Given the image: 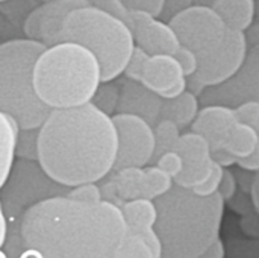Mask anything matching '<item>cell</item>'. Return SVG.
Masks as SVG:
<instances>
[{"instance_id":"484cf974","label":"cell","mask_w":259,"mask_h":258,"mask_svg":"<svg viewBox=\"0 0 259 258\" xmlns=\"http://www.w3.org/2000/svg\"><path fill=\"white\" fill-rule=\"evenodd\" d=\"M15 158H38V128H18L15 141Z\"/></svg>"},{"instance_id":"1f68e13d","label":"cell","mask_w":259,"mask_h":258,"mask_svg":"<svg viewBox=\"0 0 259 258\" xmlns=\"http://www.w3.org/2000/svg\"><path fill=\"white\" fill-rule=\"evenodd\" d=\"M152 164L158 166L159 169H162L167 175H170L173 179L181 173L182 170V158L178 152L175 151H167L164 154H161Z\"/></svg>"},{"instance_id":"83f0119b","label":"cell","mask_w":259,"mask_h":258,"mask_svg":"<svg viewBox=\"0 0 259 258\" xmlns=\"http://www.w3.org/2000/svg\"><path fill=\"white\" fill-rule=\"evenodd\" d=\"M235 120L259 131V100H247L232 108Z\"/></svg>"},{"instance_id":"d6986e66","label":"cell","mask_w":259,"mask_h":258,"mask_svg":"<svg viewBox=\"0 0 259 258\" xmlns=\"http://www.w3.org/2000/svg\"><path fill=\"white\" fill-rule=\"evenodd\" d=\"M199 108H200L199 97L185 90L176 97L162 99L161 119L171 120L182 131V129H187L193 123Z\"/></svg>"},{"instance_id":"4316f807","label":"cell","mask_w":259,"mask_h":258,"mask_svg":"<svg viewBox=\"0 0 259 258\" xmlns=\"http://www.w3.org/2000/svg\"><path fill=\"white\" fill-rule=\"evenodd\" d=\"M146 173H147V182H149V198L152 201H155L156 198H159L161 195H164L165 192H168L171 189L173 178L170 175H167L162 169H159L155 164H147L144 166Z\"/></svg>"},{"instance_id":"44dd1931","label":"cell","mask_w":259,"mask_h":258,"mask_svg":"<svg viewBox=\"0 0 259 258\" xmlns=\"http://www.w3.org/2000/svg\"><path fill=\"white\" fill-rule=\"evenodd\" d=\"M222 148L229 152L235 160L247 157L259 148V131L249 125L235 122L231 126Z\"/></svg>"},{"instance_id":"30bf717a","label":"cell","mask_w":259,"mask_h":258,"mask_svg":"<svg viewBox=\"0 0 259 258\" xmlns=\"http://www.w3.org/2000/svg\"><path fill=\"white\" fill-rule=\"evenodd\" d=\"M247 100H259V47H249L243 65L226 81L205 87L200 105L235 108Z\"/></svg>"},{"instance_id":"603a6c76","label":"cell","mask_w":259,"mask_h":258,"mask_svg":"<svg viewBox=\"0 0 259 258\" xmlns=\"http://www.w3.org/2000/svg\"><path fill=\"white\" fill-rule=\"evenodd\" d=\"M153 135H155V151H153V158L152 163L164 152L173 151L179 135L181 129L168 119H159L156 125L153 126ZM150 163V164H152Z\"/></svg>"},{"instance_id":"ac0fdd59","label":"cell","mask_w":259,"mask_h":258,"mask_svg":"<svg viewBox=\"0 0 259 258\" xmlns=\"http://www.w3.org/2000/svg\"><path fill=\"white\" fill-rule=\"evenodd\" d=\"M211 8L226 27L244 32L256 18V0H214Z\"/></svg>"},{"instance_id":"bcb514c9","label":"cell","mask_w":259,"mask_h":258,"mask_svg":"<svg viewBox=\"0 0 259 258\" xmlns=\"http://www.w3.org/2000/svg\"><path fill=\"white\" fill-rule=\"evenodd\" d=\"M39 3H42V2H52V0H38Z\"/></svg>"},{"instance_id":"7dc6e473","label":"cell","mask_w":259,"mask_h":258,"mask_svg":"<svg viewBox=\"0 0 259 258\" xmlns=\"http://www.w3.org/2000/svg\"><path fill=\"white\" fill-rule=\"evenodd\" d=\"M2 2H6V0H0V3H2Z\"/></svg>"},{"instance_id":"f35d334b","label":"cell","mask_w":259,"mask_h":258,"mask_svg":"<svg viewBox=\"0 0 259 258\" xmlns=\"http://www.w3.org/2000/svg\"><path fill=\"white\" fill-rule=\"evenodd\" d=\"M226 255V246H225V243H223V240L219 237V239H215L208 248H206V251L203 252V255L202 257L205 258H223Z\"/></svg>"},{"instance_id":"f546056e","label":"cell","mask_w":259,"mask_h":258,"mask_svg":"<svg viewBox=\"0 0 259 258\" xmlns=\"http://www.w3.org/2000/svg\"><path fill=\"white\" fill-rule=\"evenodd\" d=\"M67 195L76 201L88 202V204H96V202L102 201V192H100V186L97 182L77 184V186L71 187Z\"/></svg>"},{"instance_id":"7402d4cb","label":"cell","mask_w":259,"mask_h":258,"mask_svg":"<svg viewBox=\"0 0 259 258\" xmlns=\"http://www.w3.org/2000/svg\"><path fill=\"white\" fill-rule=\"evenodd\" d=\"M18 125L6 113L0 111V187L8 178V173L15 160V141Z\"/></svg>"},{"instance_id":"c3c4849f","label":"cell","mask_w":259,"mask_h":258,"mask_svg":"<svg viewBox=\"0 0 259 258\" xmlns=\"http://www.w3.org/2000/svg\"><path fill=\"white\" fill-rule=\"evenodd\" d=\"M0 43H2V41H0Z\"/></svg>"},{"instance_id":"5bb4252c","label":"cell","mask_w":259,"mask_h":258,"mask_svg":"<svg viewBox=\"0 0 259 258\" xmlns=\"http://www.w3.org/2000/svg\"><path fill=\"white\" fill-rule=\"evenodd\" d=\"M173 151L182 158V170L173 182L185 189H194L211 170L212 158L208 141L200 134L190 131L179 135Z\"/></svg>"},{"instance_id":"2e32d148","label":"cell","mask_w":259,"mask_h":258,"mask_svg":"<svg viewBox=\"0 0 259 258\" xmlns=\"http://www.w3.org/2000/svg\"><path fill=\"white\" fill-rule=\"evenodd\" d=\"M161 105L162 99L146 88L141 82L126 78L120 82V96L115 113L135 114L155 126L161 119Z\"/></svg>"},{"instance_id":"7a4b0ae2","label":"cell","mask_w":259,"mask_h":258,"mask_svg":"<svg viewBox=\"0 0 259 258\" xmlns=\"http://www.w3.org/2000/svg\"><path fill=\"white\" fill-rule=\"evenodd\" d=\"M115 157L117 132L112 117L91 102L50 109L38 128L36 161L62 186L102 181L112 170Z\"/></svg>"},{"instance_id":"e0dca14e","label":"cell","mask_w":259,"mask_h":258,"mask_svg":"<svg viewBox=\"0 0 259 258\" xmlns=\"http://www.w3.org/2000/svg\"><path fill=\"white\" fill-rule=\"evenodd\" d=\"M235 122L232 108L223 105H203L199 108L190 128L208 141L212 152L223 146V141Z\"/></svg>"},{"instance_id":"f6af8a7d","label":"cell","mask_w":259,"mask_h":258,"mask_svg":"<svg viewBox=\"0 0 259 258\" xmlns=\"http://www.w3.org/2000/svg\"><path fill=\"white\" fill-rule=\"evenodd\" d=\"M5 257H6V254H5L3 248H0V258H5Z\"/></svg>"},{"instance_id":"6da1fadb","label":"cell","mask_w":259,"mask_h":258,"mask_svg":"<svg viewBox=\"0 0 259 258\" xmlns=\"http://www.w3.org/2000/svg\"><path fill=\"white\" fill-rule=\"evenodd\" d=\"M124 234L120 207L105 199L88 204L52 196L32 205L21 220L26 245L47 258H112Z\"/></svg>"},{"instance_id":"52a82bcc","label":"cell","mask_w":259,"mask_h":258,"mask_svg":"<svg viewBox=\"0 0 259 258\" xmlns=\"http://www.w3.org/2000/svg\"><path fill=\"white\" fill-rule=\"evenodd\" d=\"M70 189L52 179L36 160H14L8 178L0 187V204L8 227L2 246L6 257L20 258L27 248L21 236L24 213L47 198L67 195Z\"/></svg>"},{"instance_id":"e575fe53","label":"cell","mask_w":259,"mask_h":258,"mask_svg":"<svg viewBox=\"0 0 259 258\" xmlns=\"http://www.w3.org/2000/svg\"><path fill=\"white\" fill-rule=\"evenodd\" d=\"M129 11H143L150 15L159 17L164 0H121Z\"/></svg>"},{"instance_id":"4dcf8cb0","label":"cell","mask_w":259,"mask_h":258,"mask_svg":"<svg viewBox=\"0 0 259 258\" xmlns=\"http://www.w3.org/2000/svg\"><path fill=\"white\" fill-rule=\"evenodd\" d=\"M147 58H149V55L141 47L135 46L121 75H124L126 79L140 81V76H141V71H143V67H144V62H146Z\"/></svg>"},{"instance_id":"836d02e7","label":"cell","mask_w":259,"mask_h":258,"mask_svg":"<svg viewBox=\"0 0 259 258\" xmlns=\"http://www.w3.org/2000/svg\"><path fill=\"white\" fill-rule=\"evenodd\" d=\"M173 56L179 62V65H181L185 76H191V75L196 73V70H197V55L193 50H190V49H187L184 46H179V49L175 52Z\"/></svg>"},{"instance_id":"d590c367","label":"cell","mask_w":259,"mask_h":258,"mask_svg":"<svg viewBox=\"0 0 259 258\" xmlns=\"http://www.w3.org/2000/svg\"><path fill=\"white\" fill-rule=\"evenodd\" d=\"M237 192H238V179L235 178V175L228 167H223V175H222V181L219 186V193L222 195L225 202H228Z\"/></svg>"},{"instance_id":"cb8c5ba5","label":"cell","mask_w":259,"mask_h":258,"mask_svg":"<svg viewBox=\"0 0 259 258\" xmlns=\"http://www.w3.org/2000/svg\"><path fill=\"white\" fill-rule=\"evenodd\" d=\"M118 96H120V82H117V79L102 81L99 84L97 90L94 91L90 102L96 108L103 111L105 114L112 116L115 113V109H117Z\"/></svg>"},{"instance_id":"f1b7e54d","label":"cell","mask_w":259,"mask_h":258,"mask_svg":"<svg viewBox=\"0 0 259 258\" xmlns=\"http://www.w3.org/2000/svg\"><path fill=\"white\" fill-rule=\"evenodd\" d=\"M222 175H223V166H220L219 163H215L212 160L211 170H209L208 176L199 186H196L191 190L194 193L200 195V196H209V195L219 192V186H220V181H222Z\"/></svg>"},{"instance_id":"8992f818","label":"cell","mask_w":259,"mask_h":258,"mask_svg":"<svg viewBox=\"0 0 259 258\" xmlns=\"http://www.w3.org/2000/svg\"><path fill=\"white\" fill-rule=\"evenodd\" d=\"M62 36L64 41L87 47L97 58L102 81L118 79L135 47L129 26L93 5L73 9L65 17Z\"/></svg>"},{"instance_id":"74e56055","label":"cell","mask_w":259,"mask_h":258,"mask_svg":"<svg viewBox=\"0 0 259 258\" xmlns=\"http://www.w3.org/2000/svg\"><path fill=\"white\" fill-rule=\"evenodd\" d=\"M235 164L243 169V170H247V172H258L259 170V148L255 149L252 154H249L247 157H243V158H237L235 160Z\"/></svg>"},{"instance_id":"8fae6325","label":"cell","mask_w":259,"mask_h":258,"mask_svg":"<svg viewBox=\"0 0 259 258\" xmlns=\"http://www.w3.org/2000/svg\"><path fill=\"white\" fill-rule=\"evenodd\" d=\"M247 50L244 32L228 27L222 44L197 56V70L194 76L205 87L220 84L238 71L246 59Z\"/></svg>"},{"instance_id":"9c48e42d","label":"cell","mask_w":259,"mask_h":258,"mask_svg":"<svg viewBox=\"0 0 259 258\" xmlns=\"http://www.w3.org/2000/svg\"><path fill=\"white\" fill-rule=\"evenodd\" d=\"M111 117L117 132V157L112 170L150 164L155 151L153 126L135 114L115 113Z\"/></svg>"},{"instance_id":"9a60e30c","label":"cell","mask_w":259,"mask_h":258,"mask_svg":"<svg viewBox=\"0 0 259 258\" xmlns=\"http://www.w3.org/2000/svg\"><path fill=\"white\" fill-rule=\"evenodd\" d=\"M146 88L161 99L179 96L187 88L185 75L173 55H149L144 62L140 81Z\"/></svg>"},{"instance_id":"ffe728a7","label":"cell","mask_w":259,"mask_h":258,"mask_svg":"<svg viewBox=\"0 0 259 258\" xmlns=\"http://www.w3.org/2000/svg\"><path fill=\"white\" fill-rule=\"evenodd\" d=\"M120 211L123 214L126 230L129 231H146L155 227L156 222V207L152 199L137 198L126 201Z\"/></svg>"},{"instance_id":"7bdbcfd3","label":"cell","mask_w":259,"mask_h":258,"mask_svg":"<svg viewBox=\"0 0 259 258\" xmlns=\"http://www.w3.org/2000/svg\"><path fill=\"white\" fill-rule=\"evenodd\" d=\"M27 257L42 258V255H41V252H39L38 249H35V248H32V246H27V248L21 252L20 258H27Z\"/></svg>"},{"instance_id":"4fadbf2b","label":"cell","mask_w":259,"mask_h":258,"mask_svg":"<svg viewBox=\"0 0 259 258\" xmlns=\"http://www.w3.org/2000/svg\"><path fill=\"white\" fill-rule=\"evenodd\" d=\"M129 29L135 46L141 47L147 55H175L179 41L171 26L159 17L143 11H131Z\"/></svg>"},{"instance_id":"d4e9b609","label":"cell","mask_w":259,"mask_h":258,"mask_svg":"<svg viewBox=\"0 0 259 258\" xmlns=\"http://www.w3.org/2000/svg\"><path fill=\"white\" fill-rule=\"evenodd\" d=\"M114 258H155V254L144 236L126 230L123 242Z\"/></svg>"},{"instance_id":"5b68a950","label":"cell","mask_w":259,"mask_h":258,"mask_svg":"<svg viewBox=\"0 0 259 258\" xmlns=\"http://www.w3.org/2000/svg\"><path fill=\"white\" fill-rule=\"evenodd\" d=\"M46 46L30 38L0 43V111L18 128H39L50 108L36 96L32 81L35 59Z\"/></svg>"},{"instance_id":"7c38bea8","label":"cell","mask_w":259,"mask_h":258,"mask_svg":"<svg viewBox=\"0 0 259 258\" xmlns=\"http://www.w3.org/2000/svg\"><path fill=\"white\" fill-rule=\"evenodd\" d=\"M90 5V0H52L38 3L24 18L21 30L26 38L36 40L46 47L64 41L62 27L65 17L77 8Z\"/></svg>"},{"instance_id":"3957f363","label":"cell","mask_w":259,"mask_h":258,"mask_svg":"<svg viewBox=\"0 0 259 258\" xmlns=\"http://www.w3.org/2000/svg\"><path fill=\"white\" fill-rule=\"evenodd\" d=\"M155 231L161 240L162 257L197 258L220 237L225 199L219 192L200 196L191 189L173 184L156 198Z\"/></svg>"},{"instance_id":"ee69618b","label":"cell","mask_w":259,"mask_h":258,"mask_svg":"<svg viewBox=\"0 0 259 258\" xmlns=\"http://www.w3.org/2000/svg\"><path fill=\"white\" fill-rule=\"evenodd\" d=\"M212 2H214V0H194V3H199V5H208V6H211V5H212Z\"/></svg>"},{"instance_id":"ab89813d","label":"cell","mask_w":259,"mask_h":258,"mask_svg":"<svg viewBox=\"0 0 259 258\" xmlns=\"http://www.w3.org/2000/svg\"><path fill=\"white\" fill-rule=\"evenodd\" d=\"M244 36H246L247 47H259V26L256 18H255L253 23L244 30Z\"/></svg>"},{"instance_id":"b9f144b4","label":"cell","mask_w":259,"mask_h":258,"mask_svg":"<svg viewBox=\"0 0 259 258\" xmlns=\"http://www.w3.org/2000/svg\"><path fill=\"white\" fill-rule=\"evenodd\" d=\"M6 219H5V214H3V210H2V204H0V248L3 246V242H5V237H6Z\"/></svg>"},{"instance_id":"d6a6232c","label":"cell","mask_w":259,"mask_h":258,"mask_svg":"<svg viewBox=\"0 0 259 258\" xmlns=\"http://www.w3.org/2000/svg\"><path fill=\"white\" fill-rule=\"evenodd\" d=\"M90 5L117 17L121 21H124L126 24H129L131 11L124 6V3L121 0H90Z\"/></svg>"},{"instance_id":"277c9868","label":"cell","mask_w":259,"mask_h":258,"mask_svg":"<svg viewBox=\"0 0 259 258\" xmlns=\"http://www.w3.org/2000/svg\"><path fill=\"white\" fill-rule=\"evenodd\" d=\"M32 81L36 96L50 109L74 108L91 100L102 82L97 58L83 46L61 41L35 59Z\"/></svg>"},{"instance_id":"60d3db41","label":"cell","mask_w":259,"mask_h":258,"mask_svg":"<svg viewBox=\"0 0 259 258\" xmlns=\"http://www.w3.org/2000/svg\"><path fill=\"white\" fill-rule=\"evenodd\" d=\"M249 198H250V202L253 205V208L258 211L259 210V175L258 172L255 173L252 182H250V187H249V192H247Z\"/></svg>"},{"instance_id":"ba28073f","label":"cell","mask_w":259,"mask_h":258,"mask_svg":"<svg viewBox=\"0 0 259 258\" xmlns=\"http://www.w3.org/2000/svg\"><path fill=\"white\" fill-rule=\"evenodd\" d=\"M181 46L197 56L215 49L226 36L228 27L219 14L208 5L194 3L167 21Z\"/></svg>"},{"instance_id":"8d00e7d4","label":"cell","mask_w":259,"mask_h":258,"mask_svg":"<svg viewBox=\"0 0 259 258\" xmlns=\"http://www.w3.org/2000/svg\"><path fill=\"white\" fill-rule=\"evenodd\" d=\"M191 5H194V0H164L159 18L164 21H168L170 18H173L179 12L185 11Z\"/></svg>"}]
</instances>
